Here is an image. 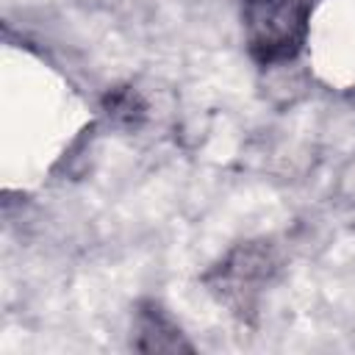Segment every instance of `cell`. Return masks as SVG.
Segmentation results:
<instances>
[{"mask_svg": "<svg viewBox=\"0 0 355 355\" xmlns=\"http://www.w3.org/2000/svg\"><path fill=\"white\" fill-rule=\"evenodd\" d=\"M147 111L150 105L136 86H114L103 97V114L116 128H128V130L141 128L147 122Z\"/></svg>", "mask_w": 355, "mask_h": 355, "instance_id": "4", "label": "cell"}, {"mask_svg": "<svg viewBox=\"0 0 355 355\" xmlns=\"http://www.w3.org/2000/svg\"><path fill=\"white\" fill-rule=\"evenodd\" d=\"M130 347L136 352H194V344L158 300L136 302Z\"/></svg>", "mask_w": 355, "mask_h": 355, "instance_id": "3", "label": "cell"}, {"mask_svg": "<svg viewBox=\"0 0 355 355\" xmlns=\"http://www.w3.org/2000/svg\"><path fill=\"white\" fill-rule=\"evenodd\" d=\"M286 255L275 239H247L233 244L208 272H202L205 291L225 305L239 322L252 324L263 294L283 275Z\"/></svg>", "mask_w": 355, "mask_h": 355, "instance_id": "1", "label": "cell"}, {"mask_svg": "<svg viewBox=\"0 0 355 355\" xmlns=\"http://www.w3.org/2000/svg\"><path fill=\"white\" fill-rule=\"evenodd\" d=\"M241 31L258 67H288L311 31L308 0H241Z\"/></svg>", "mask_w": 355, "mask_h": 355, "instance_id": "2", "label": "cell"}]
</instances>
